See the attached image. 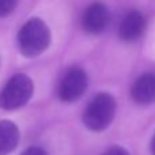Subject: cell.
Masks as SVG:
<instances>
[{"label": "cell", "instance_id": "2", "mask_svg": "<svg viewBox=\"0 0 155 155\" xmlns=\"http://www.w3.org/2000/svg\"><path fill=\"white\" fill-rule=\"evenodd\" d=\"M116 114V99L109 93H99L88 102L82 116L83 124L93 132H102L112 124Z\"/></svg>", "mask_w": 155, "mask_h": 155}, {"label": "cell", "instance_id": "11", "mask_svg": "<svg viewBox=\"0 0 155 155\" xmlns=\"http://www.w3.org/2000/svg\"><path fill=\"white\" fill-rule=\"evenodd\" d=\"M21 155H48V153L38 146H31V147L26 148Z\"/></svg>", "mask_w": 155, "mask_h": 155}, {"label": "cell", "instance_id": "12", "mask_svg": "<svg viewBox=\"0 0 155 155\" xmlns=\"http://www.w3.org/2000/svg\"><path fill=\"white\" fill-rule=\"evenodd\" d=\"M150 151H151V155H155V135L151 139V143H150Z\"/></svg>", "mask_w": 155, "mask_h": 155}, {"label": "cell", "instance_id": "10", "mask_svg": "<svg viewBox=\"0 0 155 155\" xmlns=\"http://www.w3.org/2000/svg\"><path fill=\"white\" fill-rule=\"evenodd\" d=\"M102 155H129L128 150H125L121 146H112L110 148H107Z\"/></svg>", "mask_w": 155, "mask_h": 155}, {"label": "cell", "instance_id": "3", "mask_svg": "<svg viewBox=\"0 0 155 155\" xmlns=\"http://www.w3.org/2000/svg\"><path fill=\"white\" fill-rule=\"evenodd\" d=\"M34 93L33 80L25 74H16L8 79L0 91V109L11 112L25 106Z\"/></svg>", "mask_w": 155, "mask_h": 155}, {"label": "cell", "instance_id": "9", "mask_svg": "<svg viewBox=\"0 0 155 155\" xmlns=\"http://www.w3.org/2000/svg\"><path fill=\"white\" fill-rule=\"evenodd\" d=\"M19 0H0V18L10 15L16 8Z\"/></svg>", "mask_w": 155, "mask_h": 155}, {"label": "cell", "instance_id": "4", "mask_svg": "<svg viewBox=\"0 0 155 155\" xmlns=\"http://www.w3.org/2000/svg\"><path fill=\"white\" fill-rule=\"evenodd\" d=\"M87 74L80 67H71L63 74L57 86V95L64 102H75L87 88Z\"/></svg>", "mask_w": 155, "mask_h": 155}, {"label": "cell", "instance_id": "5", "mask_svg": "<svg viewBox=\"0 0 155 155\" xmlns=\"http://www.w3.org/2000/svg\"><path fill=\"white\" fill-rule=\"evenodd\" d=\"M109 11L101 2H94L84 10L82 16V26L90 34H99L106 29L109 23Z\"/></svg>", "mask_w": 155, "mask_h": 155}, {"label": "cell", "instance_id": "1", "mask_svg": "<svg viewBox=\"0 0 155 155\" xmlns=\"http://www.w3.org/2000/svg\"><path fill=\"white\" fill-rule=\"evenodd\" d=\"M51 44V30L40 18H31L18 33L19 51L26 57H35L46 51Z\"/></svg>", "mask_w": 155, "mask_h": 155}, {"label": "cell", "instance_id": "8", "mask_svg": "<svg viewBox=\"0 0 155 155\" xmlns=\"http://www.w3.org/2000/svg\"><path fill=\"white\" fill-rule=\"evenodd\" d=\"M19 129L10 120H0V155H10L19 144Z\"/></svg>", "mask_w": 155, "mask_h": 155}, {"label": "cell", "instance_id": "6", "mask_svg": "<svg viewBox=\"0 0 155 155\" xmlns=\"http://www.w3.org/2000/svg\"><path fill=\"white\" fill-rule=\"evenodd\" d=\"M146 27V19L143 14L137 10L129 11L123 18L120 26H118V35L123 41L132 42L140 38Z\"/></svg>", "mask_w": 155, "mask_h": 155}, {"label": "cell", "instance_id": "7", "mask_svg": "<svg viewBox=\"0 0 155 155\" xmlns=\"http://www.w3.org/2000/svg\"><path fill=\"white\" fill-rule=\"evenodd\" d=\"M131 95L136 104L150 105L155 101V74H143L135 80Z\"/></svg>", "mask_w": 155, "mask_h": 155}]
</instances>
